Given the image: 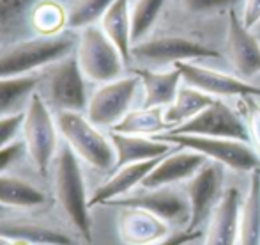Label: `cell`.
Returning <instances> with one entry per match:
<instances>
[{
    "label": "cell",
    "instance_id": "1",
    "mask_svg": "<svg viewBox=\"0 0 260 245\" xmlns=\"http://www.w3.org/2000/svg\"><path fill=\"white\" fill-rule=\"evenodd\" d=\"M232 11L189 13L170 0L149 36L131 46L129 69H167L179 62H202L226 69L225 39Z\"/></svg>",
    "mask_w": 260,
    "mask_h": 245
},
{
    "label": "cell",
    "instance_id": "2",
    "mask_svg": "<svg viewBox=\"0 0 260 245\" xmlns=\"http://www.w3.org/2000/svg\"><path fill=\"white\" fill-rule=\"evenodd\" d=\"M48 185L52 201L66 221L87 242L92 243V208H90L89 171L73 149L60 142L48 171Z\"/></svg>",
    "mask_w": 260,
    "mask_h": 245
},
{
    "label": "cell",
    "instance_id": "3",
    "mask_svg": "<svg viewBox=\"0 0 260 245\" xmlns=\"http://www.w3.org/2000/svg\"><path fill=\"white\" fill-rule=\"evenodd\" d=\"M78 31L57 36H32L0 45V76H23L39 73L52 62L76 50Z\"/></svg>",
    "mask_w": 260,
    "mask_h": 245
},
{
    "label": "cell",
    "instance_id": "4",
    "mask_svg": "<svg viewBox=\"0 0 260 245\" xmlns=\"http://www.w3.org/2000/svg\"><path fill=\"white\" fill-rule=\"evenodd\" d=\"M60 137L87 167L89 174L100 176V181L115 169V148L110 131L96 126L83 112L57 114Z\"/></svg>",
    "mask_w": 260,
    "mask_h": 245
},
{
    "label": "cell",
    "instance_id": "5",
    "mask_svg": "<svg viewBox=\"0 0 260 245\" xmlns=\"http://www.w3.org/2000/svg\"><path fill=\"white\" fill-rule=\"evenodd\" d=\"M94 84L80 69L75 52L52 62L39 71L38 94L55 116L62 112L85 114Z\"/></svg>",
    "mask_w": 260,
    "mask_h": 245
},
{
    "label": "cell",
    "instance_id": "6",
    "mask_svg": "<svg viewBox=\"0 0 260 245\" xmlns=\"http://www.w3.org/2000/svg\"><path fill=\"white\" fill-rule=\"evenodd\" d=\"M20 139L30 164L48 180L50 166L57 155L62 137L58 131L57 118L38 93L34 94L23 114Z\"/></svg>",
    "mask_w": 260,
    "mask_h": 245
},
{
    "label": "cell",
    "instance_id": "7",
    "mask_svg": "<svg viewBox=\"0 0 260 245\" xmlns=\"http://www.w3.org/2000/svg\"><path fill=\"white\" fill-rule=\"evenodd\" d=\"M142 105V82L140 76L127 71L124 76L112 82L94 86L87 105L85 116L96 126L110 131L117 123L124 119L133 108Z\"/></svg>",
    "mask_w": 260,
    "mask_h": 245
},
{
    "label": "cell",
    "instance_id": "8",
    "mask_svg": "<svg viewBox=\"0 0 260 245\" xmlns=\"http://www.w3.org/2000/svg\"><path fill=\"white\" fill-rule=\"evenodd\" d=\"M75 56L83 75L94 86L112 82L129 71V66L122 53L110 41L100 25L78 31Z\"/></svg>",
    "mask_w": 260,
    "mask_h": 245
},
{
    "label": "cell",
    "instance_id": "9",
    "mask_svg": "<svg viewBox=\"0 0 260 245\" xmlns=\"http://www.w3.org/2000/svg\"><path fill=\"white\" fill-rule=\"evenodd\" d=\"M157 141H165L168 144L188 148L204 155L207 160L225 166L230 173L250 174L260 167V156L250 142L236 141V139L219 137H202V135H175L161 133L156 135Z\"/></svg>",
    "mask_w": 260,
    "mask_h": 245
},
{
    "label": "cell",
    "instance_id": "10",
    "mask_svg": "<svg viewBox=\"0 0 260 245\" xmlns=\"http://www.w3.org/2000/svg\"><path fill=\"white\" fill-rule=\"evenodd\" d=\"M106 208H142L156 217L163 219L167 224L172 226L174 231L188 229L191 211H189V203L182 185L172 186H156V188H147V186H138L133 192L126 196L113 199L105 204Z\"/></svg>",
    "mask_w": 260,
    "mask_h": 245
},
{
    "label": "cell",
    "instance_id": "11",
    "mask_svg": "<svg viewBox=\"0 0 260 245\" xmlns=\"http://www.w3.org/2000/svg\"><path fill=\"white\" fill-rule=\"evenodd\" d=\"M229 173L225 166L207 160L186 183H182L191 211L188 231H202V226L207 224L211 213L223 197Z\"/></svg>",
    "mask_w": 260,
    "mask_h": 245
},
{
    "label": "cell",
    "instance_id": "12",
    "mask_svg": "<svg viewBox=\"0 0 260 245\" xmlns=\"http://www.w3.org/2000/svg\"><path fill=\"white\" fill-rule=\"evenodd\" d=\"M175 135H202V137L236 139V141L250 142L248 124L241 112L239 105L234 107L226 100L216 98L207 108L188 123L167 131Z\"/></svg>",
    "mask_w": 260,
    "mask_h": 245
},
{
    "label": "cell",
    "instance_id": "13",
    "mask_svg": "<svg viewBox=\"0 0 260 245\" xmlns=\"http://www.w3.org/2000/svg\"><path fill=\"white\" fill-rule=\"evenodd\" d=\"M0 204L20 210H36L53 204L48 180L30 164L0 174Z\"/></svg>",
    "mask_w": 260,
    "mask_h": 245
},
{
    "label": "cell",
    "instance_id": "14",
    "mask_svg": "<svg viewBox=\"0 0 260 245\" xmlns=\"http://www.w3.org/2000/svg\"><path fill=\"white\" fill-rule=\"evenodd\" d=\"M182 75V84L202 91L212 98H244V96H258L260 86L239 78L229 69L218 68V66L202 64V62H179L175 64Z\"/></svg>",
    "mask_w": 260,
    "mask_h": 245
},
{
    "label": "cell",
    "instance_id": "15",
    "mask_svg": "<svg viewBox=\"0 0 260 245\" xmlns=\"http://www.w3.org/2000/svg\"><path fill=\"white\" fill-rule=\"evenodd\" d=\"M225 64L230 73L251 84L260 80V36L248 29L239 16V7L230 14L225 39ZM260 86V84H258Z\"/></svg>",
    "mask_w": 260,
    "mask_h": 245
},
{
    "label": "cell",
    "instance_id": "16",
    "mask_svg": "<svg viewBox=\"0 0 260 245\" xmlns=\"http://www.w3.org/2000/svg\"><path fill=\"white\" fill-rule=\"evenodd\" d=\"M117 235L124 245H156L174 233L170 224L142 208H115Z\"/></svg>",
    "mask_w": 260,
    "mask_h": 245
},
{
    "label": "cell",
    "instance_id": "17",
    "mask_svg": "<svg viewBox=\"0 0 260 245\" xmlns=\"http://www.w3.org/2000/svg\"><path fill=\"white\" fill-rule=\"evenodd\" d=\"M243 196L244 192L237 185H226L223 197L206 224L202 245H237Z\"/></svg>",
    "mask_w": 260,
    "mask_h": 245
},
{
    "label": "cell",
    "instance_id": "18",
    "mask_svg": "<svg viewBox=\"0 0 260 245\" xmlns=\"http://www.w3.org/2000/svg\"><path fill=\"white\" fill-rule=\"evenodd\" d=\"M161 158L129 164V166L113 169L96 186H92V192H90V208L94 210L98 206H105L110 201L119 199V197L133 192L135 188H138V186L144 183V180L151 174V171L154 169L156 164Z\"/></svg>",
    "mask_w": 260,
    "mask_h": 245
},
{
    "label": "cell",
    "instance_id": "19",
    "mask_svg": "<svg viewBox=\"0 0 260 245\" xmlns=\"http://www.w3.org/2000/svg\"><path fill=\"white\" fill-rule=\"evenodd\" d=\"M207 162V158L200 153L193 151L188 148L175 146L168 155H165L156 167L151 171L144 183L140 186L147 188H156V186H172L182 185Z\"/></svg>",
    "mask_w": 260,
    "mask_h": 245
},
{
    "label": "cell",
    "instance_id": "20",
    "mask_svg": "<svg viewBox=\"0 0 260 245\" xmlns=\"http://www.w3.org/2000/svg\"><path fill=\"white\" fill-rule=\"evenodd\" d=\"M142 82V105L140 107H161L167 108L177 96L182 86V75L177 66L167 69L131 68Z\"/></svg>",
    "mask_w": 260,
    "mask_h": 245
},
{
    "label": "cell",
    "instance_id": "21",
    "mask_svg": "<svg viewBox=\"0 0 260 245\" xmlns=\"http://www.w3.org/2000/svg\"><path fill=\"white\" fill-rule=\"evenodd\" d=\"M110 139L115 148V169L117 167L129 166V164L147 162V160L161 158L168 155L175 148L165 141H157L154 137H144V135H127L110 131Z\"/></svg>",
    "mask_w": 260,
    "mask_h": 245
},
{
    "label": "cell",
    "instance_id": "22",
    "mask_svg": "<svg viewBox=\"0 0 260 245\" xmlns=\"http://www.w3.org/2000/svg\"><path fill=\"white\" fill-rule=\"evenodd\" d=\"M39 73L23 76H0V118L25 114L38 93Z\"/></svg>",
    "mask_w": 260,
    "mask_h": 245
},
{
    "label": "cell",
    "instance_id": "23",
    "mask_svg": "<svg viewBox=\"0 0 260 245\" xmlns=\"http://www.w3.org/2000/svg\"><path fill=\"white\" fill-rule=\"evenodd\" d=\"M41 0H0V41L32 38L30 14Z\"/></svg>",
    "mask_w": 260,
    "mask_h": 245
},
{
    "label": "cell",
    "instance_id": "24",
    "mask_svg": "<svg viewBox=\"0 0 260 245\" xmlns=\"http://www.w3.org/2000/svg\"><path fill=\"white\" fill-rule=\"evenodd\" d=\"M100 27L110 38V41L119 48L127 66L131 62L133 46V23H131V0H115L106 11Z\"/></svg>",
    "mask_w": 260,
    "mask_h": 245
},
{
    "label": "cell",
    "instance_id": "25",
    "mask_svg": "<svg viewBox=\"0 0 260 245\" xmlns=\"http://www.w3.org/2000/svg\"><path fill=\"white\" fill-rule=\"evenodd\" d=\"M237 245H260V167L248 174L241 204Z\"/></svg>",
    "mask_w": 260,
    "mask_h": 245
},
{
    "label": "cell",
    "instance_id": "26",
    "mask_svg": "<svg viewBox=\"0 0 260 245\" xmlns=\"http://www.w3.org/2000/svg\"><path fill=\"white\" fill-rule=\"evenodd\" d=\"M214 100L216 98L209 96V94L202 93V91L182 84L179 87L175 100L165 108V121L170 126V130H174V128L181 126V124L188 123L195 116H199Z\"/></svg>",
    "mask_w": 260,
    "mask_h": 245
},
{
    "label": "cell",
    "instance_id": "27",
    "mask_svg": "<svg viewBox=\"0 0 260 245\" xmlns=\"http://www.w3.org/2000/svg\"><path fill=\"white\" fill-rule=\"evenodd\" d=\"M170 130L165 121V108L161 107H137L124 116L120 123H117L110 131L127 135H144V137H156Z\"/></svg>",
    "mask_w": 260,
    "mask_h": 245
},
{
    "label": "cell",
    "instance_id": "28",
    "mask_svg": "<svg viewBox=\"0 0 260 245\" xmlns=\"http://www.w3.org/2000/svg\"><path fill=\"white\" fill-rule=\"evenodd\" d=\"M34 36H57L68 31V6L60 0H41L30 14Z\"/></svg>",
    "mask_w": 260,
    "mask_h": 245
},
{
    "label": "cell",
    "instance_id": "29",
    "mask_svg": "<svg viewBox=\"0 0 260 245\" xmlns=\"http://www.w3.org/2000/svg\"><path fill=\"white\" fill-rule=\"evenodd\" d=\"M115 0H71L68 2V27L82 31L85 27L100 25L106 11Z\"/></svg>",
    "mask_w": 260,
    "mask_h": 245
},
{
    "label": "cell",
    "instance_id": "30",
    "mask_svg": "<svg viewBox=\"0 0 260 245\" xmlns=\"http://www.w3.org/2000/svg\"><path fill=\"white\" fill-rule=\"evenodd\" d=\"M170 0H131L133 45L149 36Z\"/></svg>",
    "mask_w": 260,
    "mask_h": 245
},
{
    "label": "cell",
    "instance_id": "31",
    "mask_svg": "<svg viewBox=\"0 0 260 245\" xmlns=\"http://www.w3.org/2000/svg\"><path fill=\"white\" fill-rule=\"evenodd\" d=\"M241 112L248 124L250 131V144L260 156V98L258 96H244L237 100Z\"/></svg>",
    "mask_w": 260,
    "mask_h": 245
},
{
    "label": "cell",
    "instance_id": "32",
    "mask_svg": "<svg viewBox=\"0 0 260 245\" xmlns=\"http://www.w3.org/2000/svg\"><path fill=\"white\" fill-rule=\"evenodd\" d=\"M172 2L181 7V9L189 11V13L218 14L237 9L243 0H172Z\"/></svg>",
    "mask_w": 260,
    "mask_h": 245
},
{
    "label": "cell",
    "instance_id": "33",
    "mask_svg": "<svg viewBox=\"0 0 260 245\" xmlns=\"http://www.w3.org/2000/svg\"><path fill=\"white\" fill-rule=\"evenodd\" d=\"M27 160H28L27 151H25V146L20 139V141L13 142V144L7 146V148L0 149V174L21 166V164L27 162Z\"/></svg>",
    "mask_w": 260,
    "mask_h": 245
},
{
    "label": "cell",
    "instance_id": "34",
    "mask_svg": "<svg viewBox=\"0 0 260 245\" xmlns=\"http://www.w3.org/2000/svg\"><path fill=\"white\" fill-rule=\"evenodd\" d=\"M21 123H23V114L0 118V149L7 148V146H11L13 142L20 141Z\"/></svg>",
    "mask_w": 260,
    "mask_h": 245
},
{
    "label": "cell",
    "instance_id": "35",
    "mask_svg": "<svg viewBox=\"0 0 260 245\" xmlns=\"http://www.w3.org/2000/svg\"><path fill=\"white\" fill-rule=\"evenodd\" d=\"M239 16L251 31L260 27V0H243L239 6Z\"/></svg>",
    "mask_w": 260,
    "mask_h": 245
},
{
    "label": "cell",
    "instance_id": "36",
    "mask_svg": "<svg viewBox=\"0 0 260 245\" xmlns=\"http://www.w3.org/2000/svg\"><path fill=\"white\" fill-rule=\"evenodd\" d=\"M202 238V231H188V229H181V231H174L168 238L156 245H184L188 242H195V240Z\"/></svg>",
    "mask_w": 260,
    "mask_h": 245
},
{
    "label": "cell",
    "instance_id": "37",
    "mask_svg": "<svg viewBox=\"0 0 260 245\" xmlns=\"http://www.w3.org/2000/svg\"><path fill=\"white\" fill-rule=\"evenodd\" d=\"M0 245H36L27 240H18V238H7V236H0Z\"/></svg>",
    "mask_w": 260,
    "mask_h": 245
},
{
    "label": "cell",
    "instance_id": "38",
    "mask_svg": "<svg viewBox=\"0 0 260 245\" xmlns=\"http://www.w3.org/2000/svg\"><path fill=\"white\" fill-rule=\"evenodd\" d=\"M197 242H199V240H195V242H188V243H184V245H197Z\"/></svg>",
    "mask_w": 260,
    "mask_h": 245
},
{
    "label": "cell",
    "instance_id": "39",
    "mask_svg": "<svg viewBox=\"0 0 260 245\" xmlns=\"http://www.w3.org/2000/svg\"><path fill=\"white\" fill-rule=\"evenodd\" d=\"M60 2H64V4H68V2H71V0H60Z\"/></svg>",
    "mask_w": 260,
    "mask_h": 245
},
{
    "label": "cell",
    "instance_id": "40",
    "mask_svg": "<svg viewBox=\"0 0 260 245\" xmlns=\"http://www.w3.org/2000/svg\"><path fill=\"white\" fill-rule=\"evenodd\" d=\"M255 32H257V34L260 36V27H258V29H257V31H255Z\"/></svg>",
    "mask_w": 260,
    "mask_h": 245
},
{
    "label": "cell",
    "instance_id": "41",
    "mask_svg": "<svg viewBox=\"0 0 260 245\" xmlns=\"http://www.w3.org/2000/svg\"><path fill=\"white\" fill-rule=\"evenodd\" d=\"M0 45H2V41H0Z\"/></svg>",
    "mask_w": 260,
    "mask_h": 245
}]
</instances>
